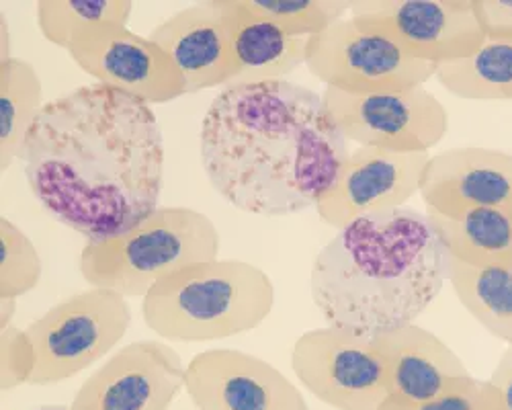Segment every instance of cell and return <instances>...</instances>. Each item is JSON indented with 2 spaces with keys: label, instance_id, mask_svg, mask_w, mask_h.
<instances>
[{
  "label": "cell",
  "instance_id": "18",
  "mask_svg": "<svg viewBox=\"0 0 512 410\" xmlns=\"http://www.w3.org/2000/svg\"><path fill=\"white\" fill-rule=\"evenodd\" d=\"M224 17L236 78L230 87L281 80L306 66L312 37L293 35L279 25L250 13L242 0H213Z\"/></svg>",
  "mask_w": 512,
  "mask_h": 410
},
{
  "label": "cell",
  "instance_id": "15",
  "mask_svg": "<svg viewBox=\"0 0 512 410\" xmlns=\"http://www.w3.org/2000/svg\"><path fill=\"white\" fill-rule=\"evenodd\" d=\"M418 195L445 218L474 210L512 214V154L484 146L439 152L426 164Z\"/></svg>",
  "mask_w": 512,
  "mask_h": 410
},
{
  "label": "cell",
  "instance_id": "22",
  "mask_svg": "<svg viewBox=\"0 0 512 410\" xmlns=\"http://www.w3.org/2000/svg\"><path fill=\"white\" fill-rule=\"evenodd\" d=\"M435 78L465 101H512V39H486L469 58L439 64Z\"/></svg>",
  "mask_w": 512,
  "mask_h": 410
},
{
  "label": "cell",
  "instance_id": "20",
  "mask_svg": "<svg viewBox=\"0 0 512 410\" xmlns=\"http://www.w3.org/2000/svg\"><path fill=\"white\" fill-rule=\"evenodd\" d=\"M447 279L459 304L486 331L512 345V269L474 267L447 255Z\"/></svg>",
  "mask_w": 512,
  "mask_h": 410
},
{
  "label": "cell",
  "instance_id": "16",
  "mask_svg": "<svg viewBox=\"0 0 512 410\" xmlns=\"http://www.w3.org/2000/svg\"><path fill=\"white\" fill-rule=\"evenodd\" d=\"M375 343L388 361L390 398L400 404L431 402L476 380L443 339L416 322L377 335Z\"/></svg>",
  "mask_w": 512,
  "mask_h": 410
},
{
  "label": "cell",
  "instance_id": "6",
  "mask_svg": "<svg viewBox=\"0 0 512 410\" xmlns=\"http://www.w3.org/2000/svg\"><path fill=\"white\" fill-rule=\"evenodd\" d=\"M130 324L132 308L113 290L91 287L62 300L25 328L35 351L31 384L52 386L78 376L115 349Z\"/></svg>",
  "mask_w": 512,
  "mask_h": 410
},
{
  "label": "cell",
  "instance_id": "7",
  "mask_svg": "<svg viewBox=\"0 0 512 410\" xmlns=\"http://www.w3.org/2000/svg\"><path fill=\"white\" fill-rule=\"evenodd\" d=\"M291 369L300 384L336 410H379L390 398L388 361L375 337L349 328H314L295 341Z\"/></svg>",
  "mask_w": 512,
  "mask_h": 410
},
{
  "label": "cell",
  "instance_id": "9",
  "mask_svg": "<svg viewBox=\"0 0 512 410\" xmlns=\"http://www.w3.org/2000/svg\"><path fill=\"white\" fill-rule=\"evenodd\" d=\"M351 19L390 37L412 60L445 64L476 54L486 35L474 0H357Z\"/></svg>",
  "mask_w": 512,
  "mask_h": 410
},
{
  "label": "cell",
  "instance_id": "31",
  "mask_svg": "<svg viewBox=\"0 0 512 410\" xmlns=\"http://www.w3.org/2000/svg\"><path fill=\"white\" fill-rule=\"evenodd\" d=\"M0 33H3V60L0 62H7V60H11L13 56H11V29H9V19H7V15L3 13V19H0Z\"/></svg>",
  "mask_w": 512,
  "mask_h": 410
},
{
  "label": "cell",
  "instance_id": "5",
  "mask_svg": "<svg viewBox=\"0 0 512 410\" xmlns=\"http://www.w3.org/2000/svg\"><path fill=\"white\" fill-rule=\"evenodd\" d=\"M220 232L193 208H158L130 232L107 240H87L80 273L91 287L123 298H144L152 287L199 263L220 259Z\"/></svg>",
  "mask_w": 512,
  "mask_h": 410
},
{
  "label": "cell",
  "instance_id": "11",
  "mask_svg": "<svg viewBox=\"0 0 512 410\" xmlns=\"http://www.w3.org/2000/svg\"><path fill=\"white\" fill-rule=\"evenodd\" d=\"M429 152H394L359 146L338 169L330 189L316 205V214L334 230L351 222L404 205L420 193Z\"/></svg>",
  "mask_w": 512,
  "mask_h": 410
},
{
  "label": "cell",
  "instance_id": "26",
  "mask_svg": "<svg viewBox=\"0 0 512 410\" xmlns=\"http://www.w3.org/2000/svg\"><path fill=\"white\" fill-rule=\"evenodd\" d=\"M0 390L3 394L31 384L35 372V351L27 331L17 326H9L3 331V341H0Z\"/></svg>",
  "mask_w": 512,
  "mask_h": 410
},
{
  "label": "cell",
  "instance_id": "2",
  "mask_svg": "<svg viewBox=\"0 0 512 410\" xmlns=\"http://www.w3.org/2000/svg\"><path fill=\"white\" fill-rule=\"evenodd\" d=\"M199 154L236 210L281 218L316 208L351 150L322 95L281 78L222 89L203 115Z\"/></svg>",
  "mask_w": 512,
  "mask_h": 410
},
{
  "label": "cell",
  "instance_id": "32",
  "mask_svg": "<svg viewBox=\"0 0 512 410\" xmlns=\"http://www.w3.org/2000/svg\"><path fill=\"white\" fill-rule=\"evenodd\" d=\"M37 410H70V406H46V408H37Z\"/></svg>",
  "mask_w": 512,
  "mask_h": 410
},
{
  "label": "cell",
  "instance_id": "28",
  "mask_svg": "<svg viewBox=\"0 0 512 410\" xmlns=\"http://www.w3.org/2000/svg\"><path fill=\"white\" fill-rule=\"evenodd\" d=\"M486 39H512V0H474Z\"/></svg>",
  "mask_w": 512,
  "mask_h": 410
},
{
  "label": "cell",
  "instance_id": "3",
  "mask_svg": "<svg viewBox=\"0 0 512 410\" xmlns=\"http://www.w3.org/2000/svg\"><path fill=\"white\" fill-rule=\"evenodd\" d=\"M447 281V251L426 212L394 208L340 228L316 255L310 292L328 326L377 337L414 324Z\"/></svg>",
  "mask_w": 512,
  "mask_h": 410
},
{
  "label": "cell",
  "instance_id": "17",
  "mask_svg": "<svg viewBox=\"0 0 512 410\" xmlns=\"http://www.w3.org/2000/svg\"><path fill=\"white\" fill-rule=\"evenodd\" d=\"M150 39L183 74L185 95L226 89L238 74L224 17L213 0L170 15L152 29Z\"/></svg>",
  "mask_w": 512,
  "mask_h": 410
},
{
  "label": "cell",
  "instance_id": "24",
  "mask_svg": "<svg viewBox=\"0 0 512 410\" xmlns=\"http://www.w3.org/2000/svg\"><path fill=\"white\" fill-rule=\"evenodd\" d=\"M242 5L300 37L322 33L351 11L349 0H242Z\"/></svg>",
  "mask_w": 512,
  "mask_h": 410
},
{
  "label": "cell",
  "instance_id": "13",
  "mask_svg": "<svg viewBox=\"0 0 512 410\" xmlns=\"http://www.w3.org/2000/svg\"><path fill=\"white\" fill-rule=\"evenodd\" d=\"M74 64L105 85L146 105H164L185 95V80L150 37L127 27H103L74 39L66 50Z\"/></svg>",
  "mask_w": 512,
  "mask_h": 410
},
{
  "label": "cell",
  "instance_id": "19",
  "mask_svg": "<svg viewBox=\"0 0 512 410\" xmlns=\"http://www.w3.org/2000/svg\"><path fill=\"white\" fill-rule=\"evenodd\" d=\"M449 257L474 267L512 269V214L504 210H474L445 218L426 210Z\"/></svg>",
  "mask_w": 512,
  "mask_h": 410
},
{
  "label": "cell",
  "instance_id": "29",
  "mask_svg": "<svg viewBox=\"0 0 512 410\" xmlns=\"http://www.w3.org/2000/svg\"><path fill=\"white\" fill-rule=\"evenodd\" d=\"M488 382L500 394L504 410H512V345L502 353Z\"/></svg>",
  "mask_w": 512,
  "mask_h": 410
},
{
  "label": "cell",
  "instance_id": "30",
  "mask_svg": "<svg viewBox=\"0 0 512 410\" xmlns=\"http://www.w3.org/2000/svg\"><path fill=\"white\" fill-rule=\"evenodd\" d=\"M15 310H17V298H0V328H3V331L13 326Z\"/></svg>",
  "mask_w": 512,
  "mask_h": 410
},
{
  "label": "cell",
  "instance_id": "27",
  "mask_svg": "<svg viewBox=\"0 0 512 410\" xmlns=\"http://www.w3.org/2000/svg\"><path fill=\"white\" fill-rule=\"evenodd\" d=\"M379 410H504V406L500 394L490 386V382L476 378L469 386L431 402L400 404L388 398Z\"/></svg>",
  "mask_w": 512,
  "mask_h": 410
},
{
  "label": "cell",
  "instance_id": "4",
  "mask_svg": "<svg viewBox=\"0 0 512 410\" xmlns=\"http://www.w3.org/2000/svg\"><path fill=\"white\" fill-rule=\"evenodd\" d=\"M273 306L267 271L240 259H213L158 281L142 298V316L160 339L207 343L254 331Z\"/></svg>",
  "mask_w": 512,
  "mask_h": 410
},
{
  "label": "cell",
  "instance_id": "23",
  "mask_svg": "<svg viewBox=\"0 0 512 410\" xmlns=\"http://www.w3.org/2000/svg\"><path fill=\"white\" fill-rule=\"evenodd\" d=\"M37 27L50 44L68 50L74 39L103 27H127L130 0H39Z\"/></svg>",
  "mask_w": 512,
  "mask_h": 410
},
{
  "label": "cell",
  "instance_id": "10",
  "mask_svg": "<svg viewBox=\"0 0 512 410\" xmlns=\"http://www.w3.org/2000/svg\"><path fill=\"white\" fill-rule=\"evenodd\" d=\"M324 107L349 142L394 152H429L449 132L445 105L424 87L390 95H349L326 87Z\"/></svg>",
  "mask_w": 512,
  "mask_h": 410
},
{
  "label": "cell",
  "instance_id": "8",
  "mask_svg": "<svg viewBox=\"0 0 512 410\" xmlns=\"http://www.w3.org/2000/svg\"><path fill=\"white\" fill-rule=\"evenodd\" d=\"M306 66L326 87L349 95L404 93L429 82L437 66L408 58L394 41L351 17L310 39Z\"/></svg>",
  "mask_w": 512,
  "mask_h": 410
},
{
  "label": "cell",
  "instance_id": "14",
  "mask_svg": "<svg viewBox=\"0 0 512 410\" xmlns=\"http://www.w3.org/2000/svg\"><path fill=\"white\" fill-rule=\"evenodd\" d=\"M185 390L197 410H310L269 361L238 349H207L187 363Z\"/></svg>",
  "mask_w": 512,
  "mask_h": 410
},
{
  "label": "cell",
  "instance_id": "1",
  "mask_svg": "<svg viewBox=\"0 0 512 410\" xmlns=\"http://www.w3.org/2000/svg\"><path fill=\"white\" fill-rule=\"evenodd\" d=\"M19 160L33 197L87 240L121 236L158 210L164 140L150 105L89 85L41 107Z\"/></svg>",
  "mask_w": 512,
  "mask_h": 410
},
{
  "label": "cell",
  "instance_id": "25",
  "mask_svg": "<svg viewBox=\"0 0 512 410\" xmlns=\"http://www.w3.org/2000/svg\"><path fill=\"white\" fill-rule=\"evenodd\" d=\"M41 279V257L31 238L11 220H0V298H21Z\"/></svg>",
  "mask_w": 512,
  "mask_h": 410
},
{
  "label": "cell",
  "instance_id": "21",
  "mask_svg": "<svg viewBox=\"0 0 512 410\" xmlns=\"http://www.w3.org/2000/svg\"><path fill=\"white\" fill-rule=\"evenodd\" d=\"M44 87L37 70L21 58L0 62V171L7 173L37 113L44 107Z\"/></svg>",
  "mask_w": 512,
  "mask_h": 410
},
{
  "label": "cell",
  "instance_id": "12",
  "mask_svg": "<svg viewBox=\"0 0 512 410\" xmlns=\"http://www.w3.org/2000/svg\"><path fill=\"white\" fill-rule=\"evenodd\" d=\"M187 365L160 341L121 347L82 382L70 410H168L185 388Z\"/></svg>",
  "mask_w": 512,
  "mask_h": 410
}]
</instances>
